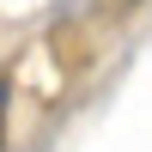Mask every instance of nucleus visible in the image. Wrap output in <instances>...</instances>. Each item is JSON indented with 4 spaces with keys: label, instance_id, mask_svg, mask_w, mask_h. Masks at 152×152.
Wrapping results in <instances>:
<instances>
[{
    "label": "nucleus",
    "instance_id": "1",
    "mask_svg": "<svg viewBox=\"0 0 152 152\" xmlns=\"http://www.w3.org/2000/svg\"><path fill=\"white\" fill-rule=\"evenodd\" d=\"M6 110H12V85H6V73H0V146H6Z\"/></svg>",
    "mask_w": 152,
    "mask_h": 152
}]
</instances>
